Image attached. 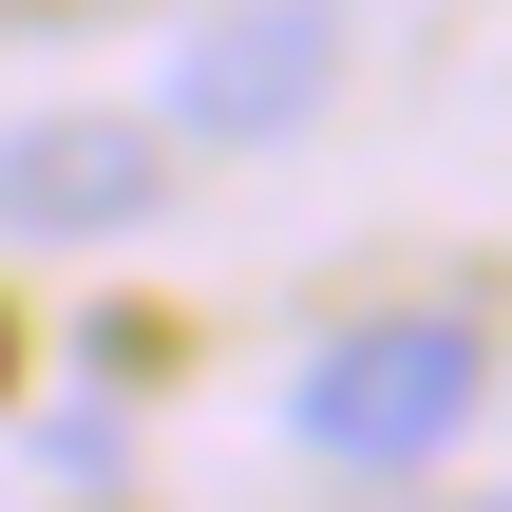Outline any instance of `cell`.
Masks as SVG:
<instances>
[{"instance_id":"obj_3","label":"cell","mask_w":512,"mask_h":512,"mask_svg":"<svg viewBox=\"0 0 512 512\" xmlns=\"http://www.w3.org/2000/svg\"><path fill=\"white\" fill-rule=\"evenodd\" d=\"M171 171H152V133L133 114H19L0 133V228H38V247H95V228H133Z\"/></svg>"},{"instance_id":"obj_1","label":"cell","mask_w":512,"mask_h":512,"mask_svg":"<svg viewBox=\"0 0 512 512\" xmlns=\"http://www.w3.org/2000/svg\"><path fill=\"white\" fill-rule=\"evenodd\" d=\"M475 399H494L475 304H380V323H342V342L285 380V437H304L323 475H418V456H456Z\"/></svg>"},{"instance_id":"obj_4","label":"cell","mask_w":512,"mask_h":512,"mask_svg":"<svg viewBox=\"0 0 512 512\" xmlns=\"http://www.w3.org/2000/svg\"><path fill=\"white\" fill-rule=\"evenodd\" d=\"M494 512H512V494H494Z\"/></svg>"},{"instance_id":"obj_2","label":"cell","mask_w":512,"mask_h":512,"mask_svg":"<svg viewBox=\"0 0 512 512\" xmlns=\"http://www.w3.org/2000/svg\"><path fill=\"white\" fill-rule=\"evenodd\" d=\"M323 76H342V0H228V19L171 57V133L266 152V133H304V114H323Z\"/></svg>"}]
</instances>
